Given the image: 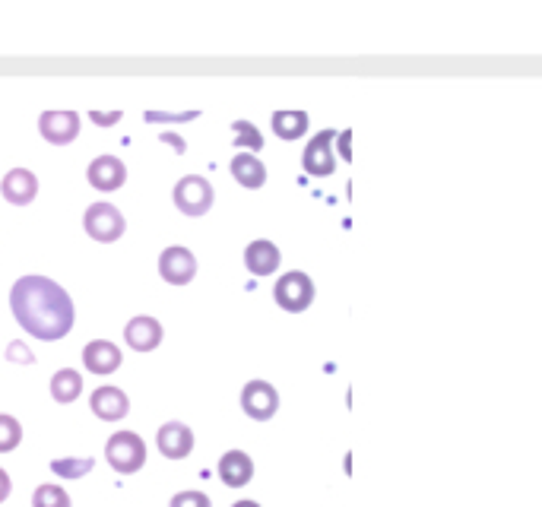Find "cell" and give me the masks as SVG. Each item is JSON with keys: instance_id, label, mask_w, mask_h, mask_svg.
Masks as SVG:
<instances>
[{"instance_id": "1", "label": "cell", "mask_w": 542, "mask_h": 507, "mask_svg": "<svg viewBox=\"0 0 542 507\" xmlns=\"http://www.w3.org/2000/svg\"><path fill=\"white\" fill-rule=\"evenodd\" d=\"M16 324L42 343H58L77 324V305L64 286L48 276H23L10 289Z\"/></svg>"}, {"instance_id": "2", "label": "cell", "mask_w": 542, "mask_h": 507, "mask_svg": "<svg viewBox=\"0 0 542 507\" xmlns=\"http://www.w3.org/2000/svg\"><path fill=\"white\" fill-rule=\"evenodd\" d=\"M149 447L137 431H115L105 444V463L115 469L118 476H134L146 466Z\"/></svg>"}, {"instance_id": "3", "label": "cell", "mask_w": 542, "mask_h": 507, "mask_svg": "<svg viewBox=\"0 0 542 507\" xmlns=\"http://www.w3.org/2000/svg\"><path fill=\"white\" fill-rule=\"evenodd\" d=\"M276 305L289 311V314H302L314 305V279L305 270H289L276 279L273 286Z\"/></svg>"}, {"instance_id": "4", "label": "cell", "mask_w": 542, "mask_h": 507, "mask_svg": "<svg viewBox=\"0 0 542 507\" xmlns=\"http://www.w3.org/2000/svg\"><path fill=\"white\" fill-rule=\"evenodd\" d=\"M172 200L175 206L184 213V216H207L213 210V200H216V191H213V184L203 178V175H188V178H181L175 184V191H172Z\"/></svg>"}, {"instance_id": "5", "label": "cell", "mask_w": 542, "mask_h": 507, "mask_svg": "<svg viewBox=\"0 0 542 507\" xmlns=\"http://www.w3.org/2000/svg\"><path fill=\"white\" fill-rule=\"evenodd\" d=\"M83 229L92 241H99V244H111V241H118L127 229V222H124V213L118 210L115 203H92L89 210L83 213Z\"/></svg>"}, {"instance_id": "6", "label": "cell", "mask_w": 542, "mask_h": 507, "mask_svg": "<svg viewBox=\"0 0 542 507\" xmlns=\"http://www.w3.org/2000/svg\"><path fill=\"white\" fill-rule=\"evenodd\" d=\"M241 409H245V416L254 422H270L279 412V390L270 381L254 378L241 387Z\"/></svg>"}, {"instance_id": "7", "label": "cell", "mask_w": 542, "mask_h": 507, "mask_svg": "<svg viewBox=\"0 0 542 507\" xmlns=\"http://www.w3.org/2000/svg\"><path fill=\"white\" fill-rule=\"evenodd\" d=\"M333 140L336 130H321L305 143L302 153V168L311 178H330L336 172V156H333Z\"/></svg>"}, {"instance_id": "8", "label": "cell", "mask_w": 542, "mask_h": 507, "mask_svg": "<svg viewBox=\"0 0 542 507\" xmlns=\"http://www.w3.org/2000/svg\"><path fill=\"white\" fill-rule=\"evenodd\" d=\"M159 276L168 286H188L197 276V257L184 244H168L159 254Z\"/></svg>"}, {"instance_id": "9", "label": "cell", "mask_w": 542, "mask_h": 507, "mask_svg": "<svg viewBox=\"0 0 542 507\" xmlns=\"http://www.w3.org/2000/svg\"><path fill=\"white\" fill-rule=\"evenodd\" d=\"M194 431L191 425H184L178 419L165 422L159 431H156V450L165 457V460H188L194 454Z\"/></svg>"}, {"instance_id": "10", "label": "cell", "mask_w": 542, "mask_h": 507, "mask_svg": "<svg viewBox=\"0 0 542 507\" xmlns=\"http://www.w3.org/2000/svg\"><path fill=\"white\" fill-rule=\"evenodd\" d=\"M80 115L77 111H42L39 118V134L51 146H67L80 137Z\"/></svg>"}, {"instance_id": "11", "label": "cell", "mask_w": 542, "mask_h": 507, "mask_svg": "<svg viewBox=\"0 0 542 507\" xmlns=\"http://www.w3.org/2000/svg\"><path fill=\"white\" fill-rule=\"evenodd\" d=\"M89 409H92V416L102 422H121L130 412V397L115 384H102L89 393Z\"/></svg>"}, {"instance_id": "12", "label": "cell", "mask_w": 542, "mask_h": 507, "mask_svg": "<svg viewBox=\"0 0 542 507\" xmlns=\"http://www.w3.org/2000/svg\"><path fill=\"white\" fill-rule=\"evenodd\" d=\"M124 362L121 355V346L111 343V340H92L83 346V368L89 374H99V378H108V374H115Z\"/></svg>"}, {"instance_id": "13", "label": "cell", "mask_w": 542, "mask_h": 507, "mask_svg": "<svg viewBox=\"0 0 542 507\" xmlns=\"http://www.w3.org/2000/svg\"><path fill=\"white\" fill-rule=\"evenodd\" d=\"M86 178H89V184L96 187V191H102V194L121 191L124 181H127V165H124L118 156H99V159L89 162Z\"/></svg>"}, {"instance_id": "14", "label": "cell", "mask_w": 542, "mask_h": 507, "mask_svg": "<svg viewBox=\"0 0 542 507\" xmlns=\"http://www.w3.org/2000/svg\"><path fill=\"white\" fill-rule=\"evenodd\" d=\"M216 476H219V482L226 485V488H245L254 479V460L245 454V450L232 447V450H226V454L219 457Z\"/></svg>"}, {"instance_id": "15", "label": "cell", "mask_w": 542, "mask_h": 507, "mask_svg": "<svg viewBox=\"0 0 542 507\" xmlns=\"http://www.w3.org/2000/svg\"><path fill=\"white\" fill-rule=\"evenodd\" d=\"M162 336H165L162 324L156 321V317H149V314L130 317L127 327H124V340H127V346L134 349V352H153V349H159Z\"/></svg>"}, {"instance_id": "16", "label": "cell", "mask_w": 542, "mask_h": 507, "mask_svg": "<svg viewBox=\"0 0 542 507\" xmlns=\"http://www.w3.org/2000/svg\"><path fill=\"white\" fill-rule=\"evenodd\" d=\"M0 194L13 206H29L39 197V178H35V172H29V168H10L4 181H0Z\"/></svg>"}, {"instance_id": "17", "label": "cell", "mask_w": 542, "mask_h": 507, "mask_svg": "<svg viewBox=\"0 0 542 507\" xmlns=\"http://www.w3.org/2000/svg\"><path fill=\"white\" fill-rule=\"evenodd\" d=\"M279 260H283V254H279V248L267 238H257L245 248V267L254 276H273L279 270Z\"/></svg>"}, {"instance_id": "18", "label": "cell", "mask_w": 542, "mask_h": 507, "mask_svg": "<svg viewBox=\"0 0 542 507\" xmlns=\"http://www.w3.org/2000/svg\"><path fill=\"white\" fill-rule=\"evenodd\" d=\"M229 168H232V178L241 187H248V191H260V187L267 184V165L260 162L254 153H235Z\"/></svg>"}, {"instance_id": "19", "label": "cell", "mask_w": 542, "mask_h": 507, "mask_svg": "<svg viewBox=\"0 0 542 507\" xmlns=\"http://www.w3.org/2000/svg\"><path fill=\"white\" fill-rule=\"evenodd\" d=\"M48 390H51V400H54V403H61V406L77 403V400H80V393H83V374H80L77 368H61V371H54Z\"/></svg>"}, {"instance_id": "20", "label": "cell", "mask_w": 542, "mask_h": 507, "mask_svg": "<svg viewBox=\"0 0 542 507\" xmlns=\"http://www.w3.org/2000/svg\"><path fill=\"white\" fill-rule=\"evenodd\" d=\"M270 124H273V134H276L279 140L295 143V140H302V137L308 134L311 118H308V111L292 108V111H276V115L270 118Z\"/></svg>"}, {"instance_id": "21", "label": "cell", "mask_w": 542, "mask_h": 507, "mask_svg": "<svg viewBox=\"0 0 542 507\" xmlns=\"http://www.w3.org/2000/svg\"><path fill=\"white\" fill-rule=\"evenodd\" d=\"M92 469H96V460L92 457H58L51 460V473L64 479V482H77L83 476H89Z\"/></svg>"}, {"instance_id": "22", "label": "cell", "mask_w": 542, "mask_h": 507, "mask_svg": "<svg viewBox=\"0 0 542 507\" xmlns=\"http://www.w3.org/2000/svg\"><path fill=\"white\" fill-rule=\"evenodd\" d=\"M232 146L235 149H248V153H260L264 149V134L251 124V121H245V118H238L235 124H232Z\"/></svg>"}, {"instance_id": "23", "label": "cell", "mask_w": 542, "mask_h": 507, "mask_svg": "<svg viewBox=\"0 0 542 507\" xmlns=\"http://www.w3.org/2000/svg\"><path fill=\"white\" fill-rule=\"evenodd\" d=\"M32 507H73V498L67 495L64 485L45 482L32 492Z\"/></svg>"}, {"instance_id": "24", "label": "cell", "mask_w": 542, "mask_h": 507, "mask_svg": "<svg viewBox=\"0 0 542 507\" xmlns=\"http://www.w3.org/2000/svg\"><path fill=\"white\" fill-rule=\"evenodd\" d=\"M23 444V425L16 416L0 412V454H13L16 447Z\"/></svg>"}, {"instance_id": "25", "label": "cell", "mask_w": 542, "mask_h": 507, "mask_svg": "<svg viewBox=\"0 0 542 507\" xmlns=\"http://www.w3.org/2000/svg\"><path fill=\"white\" fill-rule=\"evenodd\" d=\"M200 111H143V121L146 124H188V121H197Z\"/></svg>"}, {"instance_id": "26", "label": "cell", "mask_w": 542, "mask_h": 507, "mask_svg": "<svg viewBox=\"0 0 542 507\" xmlns=\"http://www.w3.org/2000/svg\"><path fill=\"white\" fill-rule=\"evenodd\" d=\"M168 507H213V498L207 492H200V488H184V492L172 495Z\"/></svg>"}, {"instance_id": "27", "label": "cell", "mask_w": 542, "mask_h": 507, "mask_svg": "<svg viewBox=\"0 0 542 507\" xmlns=\"http://www.w3.org/2000/svg\"><path fill=\"white\" fill-rule=\"evenodd\" d=\"M121 111H89V121L92 124H99V127H115V124H121Z\"/></svg>"}, {"instance_id": "28", "label": "cell", "mask_w": 542, "mask_h": 507, "mask_svg": "<svg viewBox=\"0 0 542 507\" xmlns=\"http://www.w3.org/2000/svg\"><path fill=\"white\" fill-rule=\"evenodd\" d=\"M336 149L333 153H340V159H346V162H352V130H340V134H336Z\"/></svg>"}, {"instance_id": "29", "label": "cell", "mask_w": 542, "mask_h": 507, "mask_svg": "<svg viewBox=\"0 0 542 507\" xmlns=\"http://www.w3.org/2000/svg\"><path fill=\"white\" fill-rule=\"evenodd\" d=\"M159 143L172 146L178 156H181V153H188V140H184V137H178V134H172V130H162V134H159Z\"/></svg>"}, {"instance_id": "30", "label": "cell", "mask_w": 542, "mask_h": 507, "mask_svg": "<svg viewBox=\"0 0 542 507\" xmlns=\"http://www.w3.org/2000/svg\"><path fill=\"white\" fill-rule=\"evenodd\" d=\"M10 359H13V362H26V365H32V362H35V355H32L29 349H23L20 343H10Z\"/></svg>"}, {"instance_id": "31", "label": "cell", "mask_w": 542, "mask_h": 507, "mask_svg": "<svg viewBox=\"0 0 542 507\" xmlns=\"http://www.w3.org/2000/svg\"><path fill=\"white\" fill-rule=\"evenodd\" d=\"M10 495H13V479H10V473H7V469L0 466V504H4Z\"/></svg>"}, {"instance_id": "32", "label": "cell", "mask_w": 542, "mask_h": 507, "mask_svg": "<svg viewBox=\"0 0 542 507\" xmlns=\"http://www.w3.org/2000/svg\"><path fill=\"white\" fill-rule=\"evenodd\" d=\"M232 507H264L260 501H254V498H241V501H235Z\"/></svg>"}]
</instances>
